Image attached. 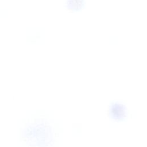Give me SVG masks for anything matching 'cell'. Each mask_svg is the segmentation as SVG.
I'll use <instances>...</instances> for the list:
<instances>
[{
	"label": "cell",
	"instance_id": "obj_1",
	"mask_svg": "<svg viewBox=\"0 0 147 147\" xmlns=\"http://www.w3.org/2000/svg\"><path fill=\"white\" fill-rule=\"evenodd\" d=\"M63 137V121L48 109L33 110L25 121L21 134L26 147H60Z\"/></svg>",
	"mask_w": 147,
	"mask_h": 147
},
{
	"label": "cell",
	"instance_id": "obj_2",
	"mask_svg": "<svg viewBox=\"0 0 147 147\" xmlns=\"http://www.w3.org/2000/svg\"><path fill=\"white\" fill-rule=\"evenodd\" d=\"M105 113L109 121L115 126L123 125L132 117V113L128 105L119 99L110 100L106 105Z\"/></svg>",
	"mask_w": 147,
	"mask_h": 147
},
{
	"label": "cell",
	"instance_id": "obj_3",
	"mask_svg": "<svg viewBox=\"0 0 147 147\" xmlns=\"http://www.w3.org/2000/svg\"><path fill=\"white\" fill-rule=\"evenodd\" d=\"M84 0H66V5L68 10L78 11L80 9Z\"/></svg>",
	"mask_w": 147,
	"mask_h": 147
}]
</instances>
